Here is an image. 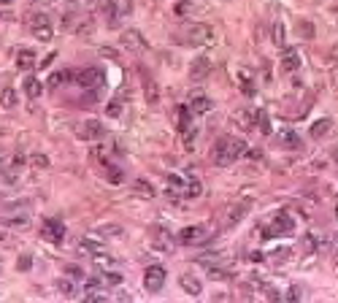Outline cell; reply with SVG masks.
<instances>
[{
    "label": "cell",
    "instance_id": "obj_26",
    "mask_svg": "<svg viewBox=\"0 0 338 303\" xmlns=\"http://www.w3.org/2000/svg\"><path fill=\"white\" fill-rule=\"evenodd\" d=\"M106 181L108 184H122L125 181V171L117 165H106Z\"/></svg>",
    "mask_w": 338,
    "mask_h": 303
},
{
    "label": "cell",
    "instance_id": "obj_51",
    "mask_svg": "<svg viewBox=\"0 0 338 303\" xmlns=\"http://www.w3.org/2000/svg\"><path fill=\"white\" fill-rule=\"evenodd\" d=\"M336 216H338V203H336Z\"/></svg>",
    "mask_w": 338,
    "mask_h": 303
},
{
    "label": "cell",
    "instance_id": "obj_45",
    "mask_svg": "<svg viewBox=\"0 0 338 303\" xmlns=\"http://www.w3.org/2000/svg\"><path fill=\"white\" fill-rule=\"evenodd\" d=\"M300 33H303L306 38L311 36V33H314V30H311V22H300Z\"/></svg>",
    "mask_w": 338,
    "mask_h": 303
},
{
    "label": "cell",
    "instance_id": "obj_3",
    "mask_svg": "<svg viewBox=\"0 0 338 303\" xmlns=\"http://www.w3.org/2000/svg\"><path fill=\"white\" fill-rule=\"evenodd\" d=\"M73 82L84 89H92V87H100V84L106 82V73H103L100 68H82V71H76Z\"/></svg>",
    "mask_w": 338,
    "mask_h": 303
},
{
    "label": "cell",
    "instance_id": "obj_50",
    "mask_svg": "<svg viewBox=\"0 0 338 303\" xmlns=\"http://www.w3.org/2000/svg\"><path fill=\"white\" fill-rule=\"evenodd\" d=\"M333 160H336V163H338V149H336V152H333Z\"/></svg>",
    "mask_w": 338,
    "mask_h": 303
},
{
    "label": "cell",
    "instance_id": "obj_43",
    "mask_svg": "<svg viewBox=\"0 0 338 303\" xmlns=\"http://www.w3.org/2000/svg\"><path fill=\"white\" fill-rule=\"evenodd\" d=\"M244 157H246V160H260V157H262V152H260V149H249V146H246Z\"/></svg>",
    "mask_w": 338,
    "mask_h": 303
},
{
    "label": "cell",
    "instance_id": "obj_7",
    "mask_svg": "<svg viewBox=\"0 0 338 303\" xmlns=\"http://www.w3.org/2000/svg\"><path fill=\"white\" fill-rule=\"evenodd\" d=\"M165 284V268L163 265H149L144 273V287L149 293H160Z\"/></svg>",
    "mask_w": 338,
    "mask_h": 303
},
{
    "label": "cell",
    "instance_id": "obj_9",
    "mask_svg": "<svg viewBox=\"0 0 338 303\" xmlns=\"http://www.w3.org/2000/svg\"><path fill=\"white\" fill-rule=\"evenodd\" d=\"M100 14H103V19H106V25L117 30V27H119V19H122V11H119V3H117V0H106V3H100Z\"/></svg>",
    "mask_w": 338,
    "mask_h": 303
},
{
    "label": "cell",
    "instance_id": "obj_10",
    "mask_svg": "<svg viewBox=\"0 0 338 303\" xmlns=\"http://www.w3.org/2000/svg\"><path fill=\"white\" fill-rule=\"evenodd\" d=\"M43 238H46V241H51V244H60L62 238H65V225H62L60 219H49L43 222Z\"/></svg>",
    "mask_w": 338,
    "mask_h": 303
},
{
    "label": "cell",
    "instance_id": "obj_39",
    "mask_svg": "<svg viewBox=\"0 0 338 303\" xmlns=\"http://www.w3.org/2000/svg\"><path fill=\"white\" fill-rule=\"evenodd\" d=\"M106 111H108V117H119V114H122V103L119 100H111L106 106Z\"/></svg>",
    "mask_w": 338,
    "mask_h": 303
},
{
    "label": "cell",
    "instance_id": "obj_20",
    "mask_svg": "<svg viewBox=\"0 0 338 303\" xmlns=\"http://www.w3.org/2000/svg\"><path fill=\"white\" fill-rule=\"evenodd\" d=\"M122 233H125V230H122L119 225H100V227H95V236L103 238V241H106V238H119Z\"/></svg>",
    "mask_w": 338,
    "mask_h": 303
},
{
    "label": "cell",
    "instance_id": "obj_38",
    "mask_svg": "<svg viewBox=\"0 0 338 303\" xmlns=\"http://www.w3.org/2000/svg\"><path fill=\"white\" fill-rule=\"evenodd\" d=\"M57 287H60L62 295H73V293H76V287H73L71 279H60V282H57Z\"/></svg>",
    "mask_w": 338,
    "mask_h": 303
},
{
    "label": "cell",
    "instance_id": "obj_35",
    "mask_svg": "<svg viewBox=\"0 0 338 303\" xmlns=\"http://www.w3.org/2000/svg\"><path fill=\"white\" fill-rule=\"evenodd\" d=\"M282 141L290 146V149H300V138H297L292 130H282Z\"/></svg>",
    "mask_w": 338,
    "mask_h": 303
},
{
    "label": "cell",
    "instance_id": "obj_52",
    "mask_svg": "<svg viewBox=\"0 0 338 303\" xmlns=\"http://www.w3.org/2000/svg\"><path fill=\"white\" fill-rule=\"evenodd\" d=\"M49 3H57V0H49Z\"/></svg>",
    "mask_w": 338,
    "mask_h": 303
},
{
    "label": "cell",
    "instance_id": "obj_11",
    "mask_svg": "<svg viewBox=\"0 0 338 303\" xmlns=\"http://www.w3.org/2000/svg\"><path fill=\"white\" fill-rule=\"evenodd\" d=\"M292 230H295V219H292L287 211H282V214L273 216V222H271L273 236H284V233H292Z\"/></svg>",
    "mask_w": 338,
    "mask_h": 303
},
{
    "label": "cell",
    "instance_id": "obj_15",
    "mask_svg": "<svg viewBox=\"0 0 338 303\" xmlns=\"http://www.w3.org/2000/svg\"><path fill=\"white\" fill-rule=\"evenodd\" d=\"M179 284H181V290H184V293L195 295V298H198V295L203 293V284H200V279H198V276H192V273H184V276L179 279Z\"/></svg>",
    "mask_w": 338,
    "mask_h": 303
},
{
    "label": "cell",
    "instance_id": "obj_53",
    "mask_svg": "<svg viewBox=\"0 0 338 303\" xmlns=\"http://www.w3.org/2000/svg\"><path fill=\"white\" fill-rule=\"evenodd\" d=\"M336 257H338V249H336Z\"/></svg>",
    "mask_w": 338,
    "mask_h": 303
},
{
    "label": "cell",
    "instance_id": "obj_16",
    "mask_svg": "<svg viewBox=\"0 0 338 303\" xmlns=\"http://www.w3.org/2000/svg\"><path fill=\"white\" fill-rule=\"evenodd\" d=\"M36 49H19L16 51V65L22 68V71H30V68H36Z\"/></svg>",
    "mask_w": 338,
    "mask_h": 303
},
{
    "label": "cell",
    "instance_id": "obj_14",
    "mask_svg": "<svg viewBox=\"0 0 338 303\" xmlns=\"http://www.w3.org/2000/svg\"><path fill=\"white\" fill-rule=\"evenodd\" d=\"M297 68H300V57H297V51L290 49V46H284L282 49V71L284 73H292V71H297Z\"/></svg>",
    "mask_w": 338,
    "mask_h": 303
},
{
    "label": "cell",
    "instance_id": "obj_54",
    "mask_svg": "<svg viewBox=\"0 0 338 303\" xmlns=\"http://www.w3.org/2000/svg\"><path fill=\"white\" fill-rule=\"evenodd\" d=\"M0 163H3V160H0Z\"/></svg>",
    "mask_w": 338,
    "mask_h": 303
},
{
    "label": "cell",
    "instance_id": "obj_17",
    "mask_svg": "<svg viewBox=\"0 0 338 303\" xmlns=\"http://www.w3.org/2000/svg\"><path fill=\"white\" fill-rule=\"evenodd\" d=\"M22 87H25V95H27V98H30V100L41 98V92H43V89H41V82H38L36 76H30V73H27V76H25V82H22Z\"/></svg>",
    "mask_w": 338,
    "mask_h": 303
},
{
    "label": "cell",
    "instance_id": "obj_12",
    "mask_svg": "<svg viewBox=\"0 0 338 303\" xmlns=\"http://www.w3.org/2000/svg\"><path fill=\"white\" fill-rule=\"evenodd\" d=\"M184 184H187V181H181L179 173H168V176H165V195H168L170 201L184 198Z\"/></svg>",
    "mask_w": 338,
    "mask_h": 303
},
{
    "label": "cell",
    "instance_id": "obj_4",
    "mask_svg": "<svg viewBox=\"0 0 338 303\" xmlns=\"http://www.w3.org/2000/svg\"><path fill=\"white\" fill-rule=\"evenodd\" d=\"M30 33L38 38V41H51V36H54L51 19L46 14H33L30 16Z\"/></svg>",
    "mask_w": 338,
    "mask_h": 303
},
{
    "label": "cell",
    "instance_id": "obj_22",
    "mask_svg": "<svg viewBox=\"0 0 338 303\" xmlns=\"http://www.w3.org/2000/svg\"><path fill=\"white\" fill-rule=\"evenodd\" d=\"M144 92H146V100L152 103H160V87H157V82L154 79H144Z\"/></svg>",
    "mask_w": 338,
    "mask_h": 303
},
{
    "label": "cell",
    "instance_id": "obj_23",
    "mask_svg": "<svg viewBox=\"0 0 338 303\" xmlns=\"http://www.w3.org/2000/svg\"><path fill=\"white\" fill-rule=\"evenodd\" d=\"M95 265L100 268V271H117V260H114L111 255H106V252L95 255Z\"/></svg>",
    "mask_w": 338,
    "mask_h": 303
},
{
    "label": "cell",
    "instance_id": "obj_47",
    "mask_svg": "<svg viewBox=\"0 0 338 303\" xmlns=\"http://www.w3.org/2000/svg\"><path fill=\"white\" fill-rule=\"evenodd\" d=\"M184 3H187V0H181V3H179V5H176V11H179V14H184V11H187V8H190V5H184Z\"/></svg>",
    "mask_w": 338,
    "mask_h": 303
},
{
    "label": "cell",
    "instance_id": "obj_30",
    "mask_svg": "<svg viewBox=\"0 0 338 303\" xmlns=\"http://www.w3.org/2000/svg\"><path fill=\"white\" fill-rule=\"evenodd\" d=\"M133 190H135V195H141L144 201H149V198H154V187L149 184V181H144V179H138L133 184Z\"/></svg>",
    "mask_w": 338,
    "mask_h": 303
},
{
    "label": "cell",
    "instance_id": "obj_42",
    "mask_svg": "<svg viewBox=\"0 0 338 303\" xmlns=\"http://www.w3.org/2000/svg\"><path fill=\"white\" fill-rule=\"evenodd\" d=\"M260 133L262 135H271V122H268L265 114H262V119H260Z\"/></svg>",
    "mask_w": 338,
    "mask_h": 303
},
{
    "label": "cell",
    "instance_id": "obj_48",
    "mask_svg": "<svg viewBox=\"0 0 338 303\" xmlns=\"http://www.w3.org/2000/svg\"><path fill=\"white\" fill-rule=\"evenodd\" d=\"M0 244H5V233L3 230H0Z\"/></svg>",
    "mask_w": 338,
    "mask_h": 303
},
{
    "label": "cell",
    "instance_id": "obj_49",
    "mask_svg": "<svg viewBox=\"0 0 338 303\" xmlns=\"http://www.w3.org/2000/svg\"><path fill=\"white\" fill-rule=\"evenodd\" d=\"M8 3H14V0H0V5H8Z\"/></svg>",
    "mask_w": 338,
    "mask_h": 303
},
{
    "label": "cell",
    "instance_id": "obj_46",
    "mask_svg": "<svg viewBox=\"0 0 338 303\" xmlns=\"http://www.w3.org/2000/svg\"><path fill=\"white\" fill-rule=\"evenodd\" d=\"M300 298V290L297 287H290V293H287V301H297Z\"/></svg>",
    "mask_w": 338,
    "mask_h": 303
},
{
    "label": "cell",
    "instance_id": "obj_28",
    "mask_svg": "<svg viewBox=\"0 0 338 303\" xmlns=\"http://www.w3.org/2000/svg\"><path fill=\"white\" fill-rule=\"evenodd\" d=\"M100 282L106 287H119L122 284V273L119 271H100Z\"/></svg>",
    "mask_w": 338,
    "mask_h": 303
},
{
    "label": "cell",
    "instance_id": "obj_33",
    "mask_svg": "<svg viewBox=\"0 0 338 303\" xmlns=\"http://www.w3.org/2000/svg\"><path fill=\"white\" fill-rule=\"evenodd\" d=\"M8 227H16V230H27L30 227V216H25V214H19V216H11V219H3Z\"/></svg>",
    "mask_w": 338,
    "mask_h": 303
},
{
    "label": "cell",
    "instance_id": "obj_32",
    "mask_svg": "<svg viewBox=\"0 0 338 303\" xmlns=\"http://www.w3.org/2000/svg\"><path fill=\"white\" fill-rule=\"evenodd\" d=\"M84 301H89V303H106V301H111L103 290H97V287H87V293H84Z\"/></svg>",
    "mask_w": 338,
    "mask_h": 303
},
{
    "label": "cell",
    "instance_id": "obj_36",
    "mask_svg": "<svg viewBox=\"0 0 338 303\" xmlns=\"http://www.w3.org/2000/svg\"><path fill=\"white\" fill-rule=\"evenodd\" d=\"M241 92L249 95V98L254 95V82L249 79V73H246V71H241Z\"/></svg>",
    "mask_w": 338,
    "mask_h": 303
},
{
    "label": "cell",
    "instance_id": "obj_6",
    "mask_svg": "<svg viewBox=\"0 0 338 303\" xmlns=\"http://www.w3.org/2000/svg\"><path fill=\"white\" fill-rule=\"evenodd\" d=\"M184 38H187V43H192V46H206V43L214 38V30H211V25H192Z\"/></svg>",
    "mask_w": 338,
    "mask_h": 303
},
{
    "label": "cell",
    "instance_id": "obj_19",
    "mask_svg": "<svg viewBox=\"0 0 338 303\" xmlns=\"http://www.w3.org/2000/svg\"><path fill=\"white\" fill-rule=\"evenodd\" d=\"M73 76H76V71H71V68H68V71H57V73H51L49 76V87H62V84L65 82H73Z\"/></svg>",
    "mask_w": 338,
    "mask_h": 303
},
{
    "label": "cell",
    "instance_id": "obj_37",
    "mask_svg": "<svg viewBox=\"0 0 338 303\" xmlns=\"http://www.w3.org/2000/svg\"><path fill=\"white\" fill-rule=\"evenodd\" d=\"M273 43H276V46H284V25L282 22H276V25H273Z\"/></svg>",
    "mask_w": 338,
    "mask_h": 303
},
{
    "label": "cell",
    "instance_id": "obj_5",
    "mask_svg": "<svg viewBox=\"0 0 338 303\" xmlns=\"http://www.w3.org/2000/svg\"><path fill=\"white\" fill-rule=\"evenodd\" d=\"M179 241L181 244H206L209 241V225H187L184 230L179 233Z\"/></svg>",
    "mask_w": 338,
    "mask_h": 303
},
{
    "label": "cell",
    "instance_id": "obj_29",
    "mask_svg": "<svg viewBox=\"0 0 338 303\" xmlns=\"http://www.w3.org/2000/svg\"><path fill=\"white\" fill-rule=\"evenodd\" d=\"M246 214V203H238V206H233V209H227V219H225V225H236L238 219Z\"/></svg>",
    "mask_w": 338,
    "mask_h": 303
},
{
    "label": "cell",
    "instance_id": "obj_1",
    "mask_svg": "<svg viewBox=\"0 0 338 303\" xmlns=\"http://www.w3.org/2000/svg\"><path fill=\"white\" fill-rule=\"evenodd\" d=\"M246 152V144L238 138H219V144L214 146V165H219V168H227V165H233L238 157H244Z\"/></svg>",
    "mask_w": 338,
    "mask_h": 303
},
{
    "label": "cell",
    "instance_id": "obj_18",
    "mask_svg": "<svg viewBox=\"0 0 338 303\" xmlns=\"http://www.w3.org/2000/svg\"><path fill=\"white\" fill-rule=\"evenodd\" d=\"M209 108H211V100L206 98V95H200V92H195L192 98H190V111L192 114H209Z\"/></svg>",
    "mask_w": 338,
    "mask_h": 303
},
{
    "label": "cell",
    "instance_id": "obj_34",
    "mask_svg": "<svg viewBox=\"0 0 338 303\" xmlns=\"http://www.w3.org/2000/svg\"><path fill=\"white\" fill-rule=\"evenodd\" d=\"M260 119H262V111H257V108H249V111H244L246 128H254V125H260Z\"/></svg>",
    "mask_w": 338,
    "mask_h": 303
},
{
    "label": "cell",
    "instance_id": "obj_27",
    "mask_svg": "<svg viewBox=\"0 0 338 303\" xmlns=\"http://www.w3.org/2000/svg\"><path fill=\"white\" fill-rule=\"evenodd\" d=\"M200 192H203V184H200L198 179H190L184 184V198L187 201H195V198H200Z\"/></svg>",
    "mask_w": 338,
    "mask_h": 303
},
{
    "label": "cell",
    "instance_id": "obj_25",
    "mask_svg": "<svg viewBox=\"0 0 338 303\" xmlns=\"http://www.w3.org/2000/svg\"><path fill=\"white\" fill-rule=\"evenodd\" d=\"M0 106H3V108H14L16 106L14 87H0Z\"/></svg>",
    "mask_w": 338,
    "mask_h": 303
},
{
    "label": "cell",
    "instance_id": "obj_31",
    "mask_svg": "<svg viewBox=\"0 0 338 303\" xmlns=\"http://www.w3.org/2000/svg\"><path fill=\"white\" fill-rule=\"evenodd\" d=\"M82 247H84V252H89V255H100V252H106V244H103V238H100V241H95V238H84Z\"/></svg>",
    "mask_w": 338,
    "mask_h": 303
},
{
    "label": "cell",
    "instance_id": "obj_40",
    "mask_svg": "<svg viewBox=\"0 0 338 303\" xmlns=\"http://www.w3.org/2000/svg\"><path fill=\"white\" fill-rule=\"evenodd\" d=\"M30 163H33V165H38V168H46V165H49V157H43V154H33Z\"/></svg>",
    "mask_w": 338,
    "mask_h": 303
},
{
    "label": "cell",
    "instance_id": "obj_41",
    "mask_svg": "<svg viewBox=\"0 0 338 303\" xmlns=\"http://www.w3.org/2000/svg\"><path fill=\"white\" fill-rule=\"evenodd\" d=\"M30 265H33V257L30 255H22L19 257V271H30Z\"/></svg>",
    "mask_w": 338,
    "mask_h": 303
},
{
    "label": "cell",
    "instance_id": "obj_13",
    "mask_svg": "<svg viewBox=\"0 0 338 303\" xmlns=\"http://www.w3.org/2000/svg\"><path fill=\"white\" fill-rule=\"evenodd\" d=\"M209 73H211V60L209 57H198V60L190 65V79L192 82H203Z\"/></svg>",
    "mask_w": 338,
    "mask_h": 303
},
{
    "label": "cell",
    "instance_id": "obj_8",
    "mask_svg": "<svg viewBox=\"0 0 338 303\" xmlns=\"http://www.w3.org/2000/svg\"><path fill=\"white\" fill-rule=\"evenodd\" d=\"M119 46L127 49V51H144L146 49V38L141 36L138 30H122V36H119Z\"/></svg>",
    "mask_w": 338,
    "mask_h": 303
},
{
    "label": "cell",
    "instance_id": "obj_2",
    "mask_svg": "<svg viewBox=\"0 0 338 303\" xmlns=\"http://www.w3.org/2000/svg\"><path fill=\"white\" fill-rule=\"evenodd\" d=\"M103 135H106V128H103L100 119H84V122H79V128H76L79 141H100Z\"/></svg>",
    "mask_w": 338,
    "mask_h": 303
},
{
    "label": "cell",
    "instance_id": "obj_24",
    "mask_svg": "<svg viewBox=\"0 0 338 303\" xmlns=\"http://www.w3.org/2000/svg\"><path fill=\"white\" fill-rule=\"evenodd\" d=\"M176 114H179V130L184 133L187 128H192V111H190V106H179L176 108Z\"/></svg>",
    "mask_w": 338,
    "mask_h": 303
},
{
    "label": "cell",
    "instance_id": "obj_21",
    "mask_svg": "<svg viewBox=\"0 0 338 303\" xmlns=\"http://www.w3.org/2000/svg\"><path fill=\"white\" fill-rule=\"evenodd\" d=\"M330 130H333V119H317V122L311 125V135H314V138H325Z\"/></svg>",
    "mask_w": 338,
    "mask_h": 303
},
{
    "label": "cell",
    "instance_id": "obj_44",
    "mask_svg": "<svg viewBox=\"0 0 338 303\" xmlns=\"http://www.w3.org/2000/svg\"><path fill=\"white\" fill-rule=\"evenodd\" d=\"M68 273H71L73 279H84V271H82V268H76V265H68Z\"/></svg>",
    "mask_w": 338,
    "mask_h": 303
}]
</instances>
